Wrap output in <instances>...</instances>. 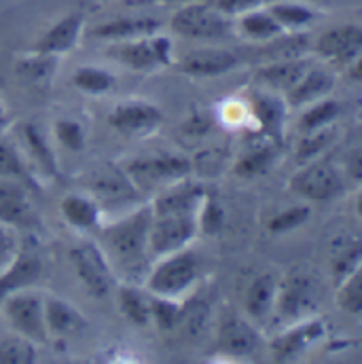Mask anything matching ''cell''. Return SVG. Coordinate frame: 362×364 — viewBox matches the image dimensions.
I'll return each mask as SVG.
<instances>
[{"label": "cell", "instance_id": "15", "mask_svg": "<svg viewBox=\"0 0 362 364\" xmlns=\"http://www.w3.org/2000/svg\"><path fill=\"white\" fill-rule=\"evenodd\" d=\"M263 348V335L244 314H223L216 326V350L231 360L250 358Z\"/></svg>", "mask_w": 362, "mask_h": 364}, {"label": "cell", "instance_id": "48", "mask_svg": "<svg viewBox=\"0 0 362 364\" xmlns=\"http://www.w3.org/2000/svg\"><path fill=\"white\" fill-rule=\"evenodd\" d=\"M346 168H341L344 170V174H346V181L348 184L350 182H354L356 186L361 184V176H362V161H361V149H354L352 153H348V157H346Z\"/></svg>", "mask_w": 362, "mask_h": 364}, {"label": "cell", "instance_id": "2", "mask_svg": "<svg viewBox=\"0 0 362 364\" xmlns=\"http://www.w3.org/2000/svg\"><path fill=\"white\" fill-rule=\"evenodd\" d=\"M199 279V259L191 248L159 257L151 263L144 288L151 294L168 299H186Z\"/></svg>", "mask_w": 362, "mask_h": 364}, {"label": "cell", "instance_id": "21", "mask_svg": "<svg viewBox=\"0 0 362 364\" xmlns=\"http://www.w3.org/2000/svg\"><path fill=\"white\" fill-rule=\"evenodd\" d=\"M43 311H45V326L49 337L70 339L79 337L87 331L90 322L85 314L58 294H43Z\"/></svg>", "mask_w": 362, "mask_h": 364}, {"label": "cell", "instance_id": "3", "mask_svg": "<svg viewBox=\"0 0 362 364\" xmlns=\"http://www.w3.org/2000/svg\"><path fill=\"white\" fill-rule=\"evenodd\" d=\"M106 55L112 58L119 66L142 75H151L176 64L174 41L164 32H155L134 41L110 43Z\"/></svg>", "mask_w": 362, "mask_h": 364}, {"label": "cell", "instance_id": "13", "mask_svg": "<svg viewBox=\"0 0 362 364\" xmlns=\"http://www.w3.org/2000/svg\"><path fill=\"white\" fill-rule=\"evenodd\" d=\"M197 216L184 214H153L151 212V227H149V252L151 259H159L184 248L197 240Z\"/></svg>", "mask_w": 362, "mask_h": 364}, {"label": "cell", "instance_id": "39", "mask_svg": "<svg viewBox=\"0 0 362 364\" xmlns=\"http://www.w3.org/2000/svg\"><path fill=\"white\" fill-rule=\"evenodd\" d=\"M335 303L344 314L350 316H361L362 314V267L348 273L337 282V292H335Z\"/></svg>", "mask_w": 362, "mask_h": 364}, {"label": "cell", "instance_id": "18", "mask_svg": "<svg viewBox=\"0 0 362 364\" xmlns=\"http://www.w3.org/2000/svg\"><path fill=\"white\" fill-rule=\"evenodd\" d=\"M13 140L17 142L19 151L23 153L28 166L38 176V181H55L58 176H62L55 149L49 144V138L41 132L36 123H21Z\"/></svg>", "mask_w": 362, "mask_h": 364}, {"label": "cell", "instance_id": "19", "mask_svg": "<svg viewBox=\"0 0 362 364\" xmlns=\"http://www.w3.org/2000/svg\"><path fill=\"white\" fill-rule=\"evenodd\" d=\"M242 58L225 47H201L184 53L176 66L182 75L195 79H216L229 73H235L242 66Z\"/></svg>", "mask_w": 362, "mask_h": 364}, {"label": "cell", "instance_id": "6", "mask_svg": "<svg viewBox=\"0 0 362 364\" xmlns=\"http://www.w3.org/2000/svg\"><path fill=\"white\" fill-rule=\"evenodd\" d=\"M174 34L186 41H223L233 34V19L225 15L214 2L181 4L170 17Z\"/></svg>", "mask_w": 362, "mask_h": 364}, {"label": "cell", "instance_id": "14", "mask_svg": "<svg viewBox=\"0 0 362 364\" xmlns=\"http://www.w3.org/2000/svg\"><path fill=\"white\" fill-rule=\"evenodd\" d=\"M166 117L164 110L142 97H129L119 104L108 114V125L125 138H149L159 132Z\"/></svg>", "mask_w": 362, "mask_h": 364}, {"label": "cell", "instance_id": "17", "mask_svg": "<svg viewBox=\"0 0 362 364\" xmlns=\"http://www.w3.org/2000/svg\"><path fill=\"white\" fill-rule=\"evenodd\" d=\"M246 100L252 112L255 134H261L282 146L286 138V121H288V110H290L284 95L257 87V90L248 91Z\"/></svg>", "mask_w": 362, "mask_h": 364}, {"label": "cell", "instance_id": "12", "mask_svg": "<svg viewBox=\"0 0 362 364\" xmlns=\"http://www.w3.org/2000/svg\"><path fill=\"white\" fill-rule=\"evenodd\" d=\"M85 191L106 212L125 214L142 203V193L134 186L123 168H100L93 170L85 182ZM117 214V216H119Z\"/></svg>", "mask_w": 362, "mask_h": 364}, {"label": "cell", "instance_id": "4", "mask_svg": "<svg viewBox=\"0 0 362 364\" xmlns=\"http://www.w3.org/2000/svg\"><path fill=\"white\" fill-rule=\"evenodd\" d=\"M121 168L142 195H155L176 182L191 178L193 174V161L182 153H153L134 157Z\"/></svg>", "mask_w": 362, "mask_h": 364}, {"label": "cell", "instance_id": "42", "mask_svg": "<svg viewBox=\"0 0 362 364\" xmlns=\"http://www.w3.org/2000/svg\"><path fill=\"white\" fill-rule=\"evenodd\" d=\"M53 138L64 151H70V153H81L87 146L85 125L70 117H62L53 123Z\"/></svg>", "mask_w": 362, "mask_h": 364}, {"label": "cell", "instance_id": "29", "mask_svg": "<svg viewBox=\"0 0 362 364\" xmlns=\"http://www.w3.org/2000/svg\"><path fill=\"white\" fill-rule=\"evenodd\" d=\"M43 273V263L38 252L32 246L21 244L17 259L13 261V265L6 272L0 275V301L21 288H32L36 284V279Z\"/></svg>", "mask_w": 362, "mask_h": 364}, {"label": "cell", "instance_id": "35", "mask_svg": "<svg viewBox=\"0 0 362 364\" xmlns=\"http://www.w3.org/2000/svg\"><path fill=\"white\" fill-rule=\"evenodd\" d=\"M339 138V132H337V125H329V127H322V129H316V132H307V134H299V140H297V146H294V159L297 164H307V161H314L318 157H324L331 146L337 142Z\"/></svg>", "mask_w": 362, "mask_h": 364}, {"label": "cell", "instance_id": "36", "mask_svg": "<svg viewBox=\"0 0 362 364\" xmlns=\"http://www.w3.org/2000/svg\"><path fill=\"white\" fill-rule=\"evenodd\" d=\"M362 267L361 240L352 235H341L333 242L331 248V273L339 282L348 273Z\"/></svg>", "mask_w": 362, "mask_h": 364}, {"label": "cell", "instance_id": "49", "mask_svg": "<svg viewBox=\"0 0 362 364\" xmlns=\"http://www.w3.org/2000/svg\"><path fill=\"white\" fill-rule=\"evenodd\" d=\"M11 127V112L9 108L4 106V102L0 100V136H4Z\"/></svg>", "mask_w": 362, "mask_h": 364}, {"label": "cell", "instance_id": "11", "mask_svg": "<svg viewBox=\"0 0 362 364\" xmlns=\"http://www.w3.org/2000/svg\"><path fill=\"white\" fill-rule=\"evenodd\" d=\"M329 335L326 320L318 314L307 316L303 320L284 324L272 339H270V352L275 363H292L320 346Z\"/></svg>", "mask_w": 362, "mask_h": 364}, {"label": "cell", "instance_id": "26", "mask_svg": "<svg viewBox=\"0 0 362 364\" xmlns=\"http://www.w3.org/2000/svg\"><path fill=\"white\" fill-rule=\"evenodd\" d=\"M337 87V75L324 66H309L307 73L299 79V83L284 95L288 108H305L322 97H329Z\"/></svg>", "mask_w": 362, "mask_h": 364}, {"label": "cell", "instance_id": "23", "mask_svg": "<svg viewBox=\"0 0 362 364\" xmlns=\"http://www.w3.org/2000/svg\"><path fill=\"white\" fill-rule=\"evenodd\" d=\"M161 19L151 17V15H121L108 21H102L97 26H93L87 36L93 41H102L106 45L110 43H123V41H134V38H142L155 32H161Z\"/></svg>", "mask_w": 362, "mask_h": 364}, {"label": "cell", "instance_id": "16", "mask_svg": "<svg viewBox=\"0 0 362 364\" xmlns=\"http://www.w3.org/2000/svg\"><path fill=\"white\" fill-rule=\"evenodd\" d=\"M0 225L17 233H32L41 227L32 191L23 182L0 178Z\"/></svg>", "mask_w": 362, "mask_h": 364}, {"label": "cell", "instance_id": "1", "mask_svg": "<svg viewBox=\"0 0 362 364\" xmlns=\"http://www.w3.org/2000/svg\"><path fill=\"white\" fill-rule=\"evenodd\" d=\"M149 227L151 205L142 201L134 210L104 220L93 233V240L106 255L117 282L144 284L153 263L149 252Z\"/></svg>", "mask_w": 362, "mask_h": 364}, {"label": "cell", "instance_id": "20", "mask_svg": "<svg viewBox=\"0 0 362 364\" xmlns=\"http://www.w3.org/2000/svg\"><path fill=\"white\" fill-rule=\"evenodd\" d=\"M85 30H87V21L81 11L66 13L43 32V36L32 45V49L62 60L83 41Z\"/></svg>", "mask_w": 362, "mask_h": 364}, {"label": "cell", "instance_id": "22", "mask_svg": "<svg viewBox=\"0 0 362 364\" xmlns=\"http://www.w3.org/2000/svg\"><path fill=\"white\" fill-rule=\"evenodd\" d=\"M312 64L314 62H309L305 55L265 60L255 70V83H257V87H263V90L286 95L288 91L299 83V79L307 73V68Z\"/></svg>", "mask_w": 362, "mask_h": 364}, {"label": "cell", "instance_id": "47", "mask_svg": "<svg viewBox=\"0 0 362 364\" xmlns=\"http://www.w3.org/2000/svg\"><path fill=\"white\" fill-rule=\"evenodd\" d=\"M210 127H212V121L203 112H191L188 119L182 123V132H186L188 136H203L210 132Z\"/></svg>", "mask_w": 362, "mask_h": 364}, {"label": "cell", "instance_id": "9", "mask_svg": "<svg viewBox=\"0 0 362 364\" xmlns=\"http://www.w3.org/2000/svg\"><path fill=\"white\" fill-rule=\"evenodd\" d=\"M70 265L75 269V275L79 277L81 286L95 299H106L115 286L117 277L112 273V267L102 252L100 244L93 240V235H83L79 242H75L68 250Z\"/></svg>", "mask_w": 362, "mask_h": 364}, {"label": "cell", "instance_id": "5", "mask_svg": "<svg viewBox=\"0 0 362 364\" xmlns=\"http://www.w3.org/2000/svg\"><path fill=\"white\" fill-rule=\"evenodd\" d=\"M348 188L350 184L346 181L341 166L326 159V155L301 164L288 181V191L307 203H324L339 199Z\"/></svg>", "mask_w": 362, "mask_h": 364}, {"label": "cell", "instance_id": "32", "mask_svg": "<svg viewBox=\"0 0 362 364\" xmlns=\"http://www.w3.org/2000/svg\"><path fill=\"white\" fill-rule=\"evenodd\" d=\"M0 178H11V181L23 182L32 193L41 191V181L28 166L23 153L19 151L15 140H9L6 134L0 136Z\"/></svg>", "mask_w": 362, "mask_h": 364}, {"label": "cell", "instance_id": "33", "mask_svg": "<svg viewBox=\"0 0 362 364\" xmlns=\"http://www.w3.org/2000/svg\"><path fill=\"white\" fill-rule=\"evenodd\" d=\"M58 68H60V58L47 55L34 49H30L26 55H21L15 62L17 77L32 87H47L53 81Z\"/></svg>", "mask_w": 362, "mask_h": 364}, {"label": "cell", "instance_id": "31", "mask_svg": "<svg viewBox=\"0 0 362 364\" xmlns=\"http://www.w3.org/2000/svg\"><path fill=\"white\" fill-rule=\"evenodd\" d=\"M119 311L127 322L134 326H149L151 324V292L142 284L117 282L115 290Z\"/></svg>", "mask_w": 362, "mask_h": 364}, {"label": "cell", "instance_id": "38", "mask_svg": "<svg viewBox=\"0 0 362 364\" xmlns=\"http://www.w3.org/2000/svg\"><path fill=\"white\" fill-rule=\"evenodd\" d=\"M73 85L79 91H83L85 95H106L115 90L117 81H115V75L104 68V66H95V64H85V66H79L73 75Z\"/></svg>", "mask_w": 362, "mask_h": 364}, {"label": "cell", "instance_id": "10", "mask_svg": "<svg viewBox=\"0 0 362 364\" xmlns=\"http://www.w3.org/2000/svg\"><path fill=\"white\" fill-rule=\"evenodd\" d=\"M314 53L341 68L348 77L361 79L362 55V28L358 23H339L335 28L324 30L314 41Z\"/></svg>", "mask_w": 362, "mask_h": 364}, {"label": "cell", "instance_id": "37", "mask_svg": "<svg viewBox=\"0 0 362 364\" xmlns=\"http://www.w3.org/2000/svg\"><path fill=\"white\" fill-rule=\"evenodd\" d=\"M216 119H218V123L225 125L227 129L255 134L252 112H250V106H248L246 95H244V97L233 95V97L223 100V102L216 106Z\"/></svg>", "mask_w": 362, "mask_h": 364}, {"label": "cell", "instance_id": "45", "mask_svg": "<svg viewBox=\"0 0 362 364\" xmlns=\"http://www.w3.org/2000/svg\"><path fill=\"white\" fill-rule=\"evenodd\" d=\"M19 248L21 240L17 237V231L0 225V275L13 265V261L19 255Z\"/></svg>", "mask_w": 362, "mask_h": 364}, {"label": "cell", "instance_id": "7", "mask_svg": "<svg viewBox=\"0 0 362 364\" xmlns=\"http://www.w3.org/2000/svg\"><path fill=\"white\" fill-rule=\"evenodd\" d=\"M320 305V288L312 275L303 272L286 273L277 279L273 324H290L314 316Z\"/></svg>", "mask_w": 362, "mask_h": 364}, {"label": "cell", "instance_id": "50", "mask_svg": "<svg viewBox=\"0 0 362 364\" xmlns=\"http://www.w3.org/2000/svg\"><path fill=\"white\" fill-rule=\"evenodd\" d=\"M157 2H172V4H188V2H214V0H157Z\"/></svg>", "mask_w": 362, "mask_h": 364}, {"label": "cell", "instance_id": "34", "mask_svg": "<svg viewBox=\"0 0 362 364\" xmlns=\"http://www.w3.org/2000/svg\"><path fill=\"white\" fill-rule=\"evenodd\" d=\"M339 117H341V104L333 95L322 97L301 108V114L297 119V134H307V132H316L329 125H337Z\"/></svg>", "mask_w": 362, "mask_h": 364}, {"label": "cell", "instance_id": "28", "mask_svg": "<svg viewBox=\"0 0 362 364\" xmlns=\"http://www.w3.org/2000/svg\"><path fill=\"white\" fill-rule=\"evenodd\" d=\"M233 34L255 45H270L272 41L284 36V30L273 19L270 9L261 4L233 17Z\"/></svg>", "mask_w": 362, "mask_h": 364}, {"label": "cell", "instance_id": "30", "mask_svg": "<svg viewBox=\"0 0 362 364\" xmlns=\"http://www.w3.org/2000/svg\"><path fill=\"white\" fill-rule=\"evenodd\" d=\"M265 6L270 9L284 34H303L322 15L316 6L303 0H267Z\"/></svg>", "mask_w": 362, "mask_h": 364}, {"label": "cell", "instance_id": "41", "mask_svg": "<svg viewBox=\"0 0 362 364\" xmlns=\"http://www.w3.org/2000/svg\"><path fill=\"white\" fill-rule=\"evenodd\" d=\"M184 314V299H168L151 294V322L161 331H176Z\"/></svg>", "mask_w": 362, "mask_h": 364}, {"label": "cell", "instance_id": "8", "mask_svg": "<svg viewBox=\"0 0 362 364\" xmlns=\"http://www.w3.org/2000/svg\"><path fill=\"white\" fill-rule=\"evenodd\" d=\"M0 314L15 335H21L38 348L49 341L43 311V294L34 288H21L0 301Z\"/></svg>", "mask_w": 362, "mask_h": 364}, {"label": "cell", "instance_id": "24", "mask_svg": "<svg viewBox=\"0 0 362 364\" xmlns=\"http://www.w3.org/2000/svg\"><path fill=\"white\" fill-rule=\"evenodd\" d=\"M280 149L282 146L272 142L270 138H265L261 134H250V140L244 146V151L238 155L231 172L238 178L255 181V178H259L272 170V166L280 155Z\"/></svg>", "mask_w": 362, "mask_h": 364}, {"label": "cell", "instance_id": "43", "mask_svg": "<svg viewBox=\"0 0 362 364\" xmlns=\"http://www.w3.org/2000/svg\"><path fill=\"white\" fill-rule=\"evenodd\" d=\"M36 343L21 335H9L0 339V364H32L38 360Z\"/></svg>", "mask_w": 362, "mask_h": 364}, {"label": "cell", "instance_id": "27", "mask_svg": "<svg viewBox=\"0 0 362 364\" xmlns=\"http://www.w3.org/2000/svg\"><path fill=\"white\" fill-rule=\"evenodd\" d=\"M275 292H277V277L273 273L257 275L244 294V316L257 324L259 328H265L272 324L273 307H275Z\"/></svg>", "mask_w": 362, "mask_h": 364}, {"label": "cell", "instance_id": "40", "mask_svg": "<svg viewBox=\"0 0 362 364\" xmlns=\"http://www.w3.org/2000/svg\"><path fill=\"white\" fill-rule=\"evenodd\" d=\"M309 218H312V205L307 201L294 203V205H288L273 214L267 223V231L272 235H288V233L301 229Z\"/></svg>", "mask_w": 362, "mask_h": 364}, {"label": "cell", "instance_id": "25", "mask_svg": "<svg viewBox=\"0 0 362 364\" xmlns=\"http://www.w3.org/2000/svg\"><path fill=\"white\" fill-rule=\"evenodd\" d=\"M60 214L64 223L81 235H93L106 220L104 210L87 191L68 193L60 201Z\"/></svg>", "mask_w": 362, "mask_h": 364}, {"label": "cell", "instance_id": "44", "mask_svg": "<svg viewBox=\"0 0 362 364\" xmlns=\"http://www.w3.org/2000/svg\"><path fill=\"white\" fill-rule=\"evenodd\" d=\"M225 220H227V214H225V208L220 205V201L216 199V195L208 193L203 195V201L199 205V212H197V229H199V235H218L225 227Z\"/></svg>", "mask_w": 362, "mask_h": 364}, {"label": "cell", "instance_id": "46", "mask_svg": "<svg viewBox=\"0 0 362 364\" xmlns=\"http://www.w3.org/2000/svg\"><path fill=\"white\" fill-rule=\"evenodd\" d=\"M265 2H267V0H214V4H216L225 15H229L231 19H233L235 15L248 11V9L261 6V4H265Z\"/></svg>", "mask_w": 362, "mask_h": 364}]
</instances>
